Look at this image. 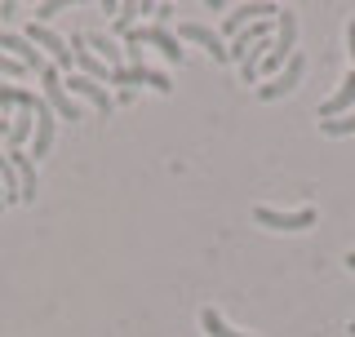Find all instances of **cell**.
Here are the masks:
<instances>
[{"mask_svg": "<svg viewBox=\"0 0 355 337\" xmlns=\"http://www.w3.org/2000/svg\"><path fill=\"white\" fill-rule=\"evenodd\" d=\"M18 76H27V67H22L18 58H9V53L0 49V80H18Z\"/></svg>", "mask_w": 355, "mask_h": 337, "instance_id": "20", "label": "cell"}, {"mask_svg": "<svg viewBox=\"0 0 355 337\" xmlns=\"http://www.w3.org/2000/svg\"><path fill=\"white\" fill-rule=\"evenodd\" d=\"M275 18V5L271 0H258V5H236L227 14V22H222V36H236V31L253 27V22H271Z\"/></svg>", "mask_w": 355, "mask_h": 337, "instance_id": "7", "label": "cell"}, {"mask_svg": "<svg viewBox=\"0 0 355 337\" xmlns=\"http://www.w3.org/2000/svg\"><path fill=\"white\" fill-rule=\"evenodd\" d=\"M9 125H14V120H5V116H0V138H9Z\"/></svg>", "mask_w": 355, "mask_h": 337, "instance_id": "24", "label": "cell"}, {"mask_svg": "<svg viewBox=\"0 0 355 337\" xmlns=\"http://www.w3.org/2000/svg\"><path fill=\"white\" fill-rule=\"evenodd\" d=\"M111 98H116V107H133V98H138V94H133V89H120V94H111Z\"/></svg>", "mask_w": 355, "mask_h": 337, "instance_id": "22", "label": "cell"}, {"mask_svg": "<svg viewBox=\"0 0 355 337\" xmlns=\"http://www.w3.org/2000/svg\"><path fill=\"white\" fill-rule=\"evenodd\" d=\"M58 9H62V0H44V5H36V22L44 27V22H49L53 14H58Z\"/></svg>", "mask_w": 355, "mask_h": 337, "instance_id": "21", "label": "cell"}, {"mask_svg": "<svg viewBox=\"0 0 355 337\" xmlns=\"http://www.w3.org/2000/svg\"><path fill=\"white\" fill-rule=\"evenodd\" d=\"M40 85H44V103H49L53 116H62V120H80V116H85L80 103H76V98L62 89V71H58L53 62H44V67H40Z\"/></svg>", "mask_w": 355, "mask_h": 337, "instance_id": "1", "label": "cell"}, {"mask_svg": "<svg viewBox=\"0 0 355 337\" xmlns=\"http://www.w3.org/2000/svg\"><path fill=\"white\" fill-rule=\"evenodd\" d=\"M62 89H67L71 98H85V103L94 107L98 116H111V111H116V98H111V89L98 85V80H89V76H80V71L62 76Z\"/></svg>", "mask_w": 355, "mask_h": 337, "instance_id": "3", "label": "cell"}, {"mask_svg": "<svg viewBox=\"0 0 355 337\" xmlns=\"http://www.w3.org/2000/svg\"><path fill=\"white\" fill-rule=\"evenodd\" d=\"M0 213H5V187H0Z\"/></svg>", "mask_w": 355, "mask_h": 337, "instance_id": "26", "label": "cell"}, {"mask_svg": "<svg viewBox=\"0 0 355 337\" xmlns=\"http://www.w3.org/2000/svg\"><path fill=\"white\" fill-rule=\"evenodd\" d=\"M351 337H355V320H351Z\"/></svg>", "mask_w": 355, "mask_h": 337, "instance_id": "27", "label": "cell"}, {"mask_svg": "<svg viewBox=\"0 0 355 337\" xmlns=\"http://www.w3.org/2000/svg\"><path fill=\"white\" fill-rule=\"evenodd\" d=\"M111 85H125V89H133V85H151V89H160V94H169L173 89V80L164 71H155V67H120V71H111Z\"/></svg>", "mask_w": 355, "mask_h": 337, "instance_id": "8", "label": "cell"}, {"mask_svg": "<svg viewBox=\"0 0 355 337\" xmlns=\"http://www.w3.org/2000/svg\"><path fill=\"white\" fill-rule=\"evenodd\" d=\"M347 53H351V62H355V18L347 22Z\"/></svg>", "mask_w": 355, "mask_h": 337, "instance_id": "23", "label": "cell"}, {"mask_svg": "<svg viewBox=\"0 0 355 337\" xmlns=\"http://www.w3.org/2000/svg\"><path fill=\"white\" fill-rule=\"evenodd\" d=\"M347 266H351V271H355V253H347Z\"/></svg>", "mask_w": 355, "mask_h": 337, "instance_id": "25", "label": "cell"}, {"mask_svg": "<svg viewBox=\"0 0 355 337\" xmlns=\"http://www.w3.org/2000/svg\"><path fill=\"white\" fill-rule=\"evenodd\" d=\"M9 155V164L18 168V187H22V205H31V200H36V160H31L27 151H5Z\"/></svg>", "mask_w": 355, "mask_h": 337, "instance_id": "12", "label": "cell"}, {"mask_svg": "<svg viewBox=\"0 0 355 337\" xmlns=\"http://www.w3.org/2000/svg\"><path fill=\"white\" fill-rule=\"evenodd\" d=\"M85 44H89V53H94L98 62L111 67V71H120V67H125V49H120L107 31H85Z\"/></svg>", "mask_w": 355, "mask_h": 337, "instance_id": "11", "label": "cell"}, {"mask_svg": "<svg viewBox=\"0 0 355 337\" xmlns=\"http://www.w3.org/2000/svg\"><path fill=\"white\" fill-rule=\"evenodd\" d=\"M178 40L200 44V49H205L214 62H231V49H227V40H222V31L205 27V22H182V27H178Z\"/></svg>", "mask_w": 355, "mask_h": 337, "instance_id": "6", "label": "cell"}, {"mask_svg": "<svg viewBox=\"0 0 355 337\" xmlns=\"http://www.w3.org/2000/svg\"><path fill=\"white\" fill-rule=\"evenodd\" d=\"M253 222H258V227H271V231H311V227H315V209L302 205V209L284 213V209L258 205V209H253Z\"/></svg>", "mask_w": 355, "mask_h": 337, "instance_id": "2", "label": "cell"}, {"mask_svg": "<svg viewBox=\"0 0 355 337\" xmlns=\"http://www.w3.org/2000/svg\"><path fill=\"white\" fill-rule=\"evenodd\" d=\"M125 44H155V49H160L169 62H182V58H187L182 40H178L169 27H160V22H151V27H133L129 36H125Z\"/></svg>", "mask_w": 355, "mask_h": 337, "instance_id": "5", "label": "cell"}, {"mask_svg": "<svg viewBox=\"0 0 355 337\" xmlns=\"http://www.w3.org/2000/svg\"><path fill=\"white\" fill-rule=\"evenodd\" d=\"M0 187H5V205H14V200H22V187H18V168L9 164V155L0 151Z\"/></svg>", "mask_w": 355, "mask_h": 337, "instance_id": "17", "label": "cell"}, {"mask_svg": "<svg viewBox=\"0 0 355 337\" xmlns=\"http://www.w3.org/2000/svg\"><path fill=\"white\" fill-rule=\"evenodd\" d=\"M36 133V111H18L14 125H9V151H22V142H31Z\"/></svg>", "mask_w": 355, "mask_h": 337, "instance_id": "15", "label": "cell"}, {"mask_svg": "<svg viewBox=\"0 0 355 337\" xmlns=\"http://www.w3.org/2000/svg\"><path fill=\"white\" fill-rule=\"evenodd\" d=\"M200 329H205L209 337H249V333H236V329H231V324L222 320L214 306H205V311H200Z\"/></svg>", "mask_w": 355, "mask_h": 337, "instance_id": "16", "label": "cell"}, {"mask_svg": "<svg viewBox=\"0 0 355 337\" xmlns=\"http://www.w3.org/2000/svg\"><path fill=\"white\" fill-rule=\"evenodd\" d=\"M0 85H5V80H0Z\"/></svg>", "mask_w": 355, "mask_h": 337, "instance_id": "28", "label": "cell"}, {"mask_svg": "<svg viewBox=\"0 0 355 337\" xmlns=\"http://www.w3.org/2000/svg\"><path fill=\"white\" fill-rule=\"evenodd\" d=\"M53 125H58V116L49 111V103H36V133H31V160H40V155H49V147H53Z\"/></svg>", "mask_w": 355, "mask_h": 337, "instance_id": "10", "label": "cell"}, {"mask_svg": "<svg viewBox=\"0 0 355 337\" xmlns=\"http://www.w3.org/2000/svg\"><path fill=\"white\" fill-rule=\"evenodd\" d=\"M0 49H5L9 58H18L27 71H40V67H44V53L22 36V31H0Z\"/></svg>", "mask_w": 355, "mask_h": 337, "instance_id": "9", "label": "cell"}, {"mask_svg": "<svg viewBox=\"0 0 355 337\" xmlns=\"http://www.w3.org/2000/svg\"><path fill=\"white\" fill-rule=\"evenodd\" d=\"M258 40H271V22H253V27L236 31V36H231V62H240Z\"/></svg>", "mask_w": 355, "mask_h": 337, "instance_id": "13", "label": "cell"}, {"mask_svg": "<svg viewBox=\"0 0 355 337\" xmlns=\"http://www.w3.org/2000/svg\"><path fill=\"white\" fill-rule=\"evenodd\" d=\"M320 129H324L329 138H347V133H355V111H351V116H342V120H324Z\"/></svg>", "mask_w": 355, "mask_h": 337, "instance_id": "19", "label": "cell"}, {"mask_svg": "<svg viewBox=\"0 0 355 337\" xmlns=\"http://www.w3.org/2000/svg\"><path fill=\"white\" fill-rule=\"evenodd\" d=\"M142 14V5H133V0H129V5H120V14H116V36H129V31H133V18H138Z\"/></svg>", "mask_w": 355, "mask_h": 337, "instance_id": "18", "label": "cell"}, {"mask_svg": "<svg viewBox=\"0 0 355 337\" xmlns=\"http://www.w3.org/2000/svg\"><path fill=\"white\" fill-rule=\"evenodd\" d=\"M351 103H355V71H347V76H342V89L329 98V103H320V120H333L338 111H347Z\"/></svg>", "mask_w": 355, "mask_h": 337, "instance_id": "14", "label": "cell"}, {"mask_svg": "<svg viewBox=\"0 0 355 337\" xmlns=\"http://www.w3.org/2000/svg\"><path fill=\"white\" fill-rule=\"evenodd\" d=\"M302 76H306V53L297 49L293 58L284 62V71H275V76H271V85H258V98H262V103H275V98L293 94V89L302 85Z\"/></svg>", "mask_w": 355, "mask_h": 337, "instance_id": "4", "label": "cell"}]
</instances>
